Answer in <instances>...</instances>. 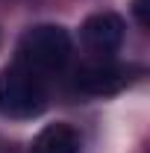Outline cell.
I'll list each match as a JSON object with an SVG mask.
<instances>
[{
	"label": "cell",
	"mask_w": 150,
	"mask_h": 153,
	"mask_svg": "<svg viewBox=\"0 0 150 153\" xmlns=\"http://www.w3.org/2000/svg\"><path fill=\"white\" fill-rule=\"evenodd\" d=\"M47 88L30 68H3L0 71V115L12 121H27L44 112Z\"/></svg>",
	"instance_id": "cell-1"
},
{
	"label": "cell",
	"mask_w": 150,
	"mask_h": 153,
	"mask_svg": "<svg viewBox=\"0 0 150 153\" xmlns=\"http://www.w3.org/2000/svg\"><path fill=\"white\" fill-rule=\"evenodd\" d=\"M18 53L30 68L59 71V68H65V62L71 56V36L56 24H38L21 36Z\"/></svg>",
	"instance_id": "cell-2"
},
{
	"label": "cell",
	"mask_w": 150,
	"mask_h": 153,
	"mask_svg": "<svg viewBox=\"0 0 150 153\" xmlns=\"http://www.w3.org/2000/svg\"><path fill=\"white\" fill-rule=\"evenodd\" d=\"M79 36H82V44L94 56H112L124 44V21L115 12H97V15L85 18Z\"/></svg>",
	"instance_id": "cell-3"
},
{
	"label": "cell",
	"mask_w": 150,
	"mask_h": 153,
	"mask_svg": "<svg viewBox=\"0 0 150 153\" xmlns=\"http://www.w3.org/2000/svg\"><path fill=\"white\" fill-rule=\"evenodd\" d=\"M132 82V68L127 65H112V62H103V65H88L76 74V88L94 97H106V94H118L124 91Z\"/></svg>",
	"instance_id": "cell-4"
},
{
	"label": "cell",
	"mask_w": 150,
	"mask_h": 153,
	"mask_svg": "<svg viewBox=\"0 0 150 153\" xmlns=\"http://www.w3.org/2000/svg\"><path fill=\"white\" fill-rule=\"evenodd\" d=\"M30 153H79V135L71 124H50L36 135Z\"/></svg>",
	"instance_id": "cell-5"
},
{
	"label": "cell",
	"mask_w": 150,
	"mask_h": 153,
	"mask_svg": "<svg viewBox=\"0 0 150 153\" xmlns=\"http://www.w3.org/2000/svg\"><path fill=\"white\" fill-rule=\"evenodd\" d=\"M132 12H135V18H138L141 27L150 24V21H147V3H144V0H132Z\"/></svg>",
	"instance_id": "cell-6"
}]
</instances>
